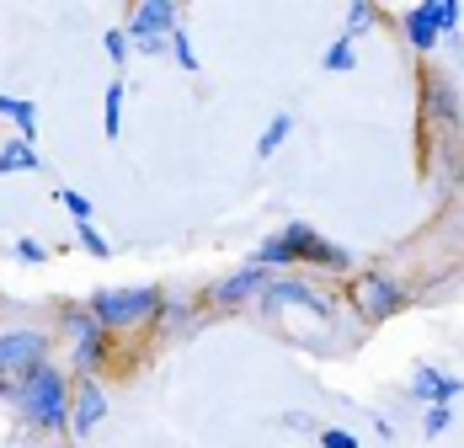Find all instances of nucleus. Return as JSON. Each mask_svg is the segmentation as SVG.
Listing matches in <instances>:
<instances>
[{"mask_svg":"<svg viewBox=\"0 0 464 448\" xmlns=\"http://www.w3.org/2000/svg\"><path fill=\"white\" fill-rule=\"evenodd\" d=\"M288 262H315V268H347L353 257L342 246H331L325 235H315L310 224H283L278 235H267L256 246V268H288Z\"/></svg>","mask_w":464,"mask_h":448,"instance_id":"obj_1","label":"nucleus"},{"mask_svg":"<svg viewBox=\"0 0 464 448\" xmlns=\"http://www.w3.org/2000/svg\"><path fill=\"white\" fill-rule=\"evenodd\" d=\"M16 401L27 411V422H38V427H64V422H70V385H64L59 368H48V363L22 379Z\"/></svg>","mask_w":464,"mask_h":448,"instance_id":"obj_2","label":"nucleus"},{"mask_svg":"<svg viewBox=\"0 0 464 448\" xmlns=\"http://www.w3.org/2000/svg\"><path fill=\"white\" fill-rule=\"evenodd\" d=\"M166 299H160V288H102L92 299V315L107 326V331H123V326H144L150 315L160 310Z\"/></svg>","mask_w":464,"mask_h":448,"instance_id":"obj_3","label":"nucleus"},{"mask_svg":"<svg viewBox=\"0 0 464 448\" xmlns=\"http://www.w3.org/2000/svg\"><path fill=\"white\" fill-rule=\"evenodd\" d=\"M171 33H177V5L171 0H144L140 11H134V22H129V38L144 54H166Z\"/></svg>","mask_w":464,"mask_h":448,"instance_id":"obj_4","label":"nucleus"},{"mask_svg":"<svg viewBox=\"0 0 464 448\" xmlns=\"http://www.w3.org/2000/svg\"><path fill=\"white\" fill-rule=\"evenodd\" d=\"M353 299H358L363 320H390V315L406 310V288H401L395 278H384V272L358 278V283H353Z\"/></svg>","mask_w":464,"mask_h":448,"instance_id":"obj_5","label":"nucleus"},{"mask_svg":"<svg viewBox=\"0 0 464 448\" xmlns=\"http://www.w3.org/2000/svg\"><path fill=\"white\" fill-rule=\"evenodd\" d=\"M64 326H70V336H75V368H81V374L102 368V358H107V326H102L92 310H64Z\"/></svg>","mask_w":464,"mask_h":448,"instance_id":"obj_6","label":"nucleus"},{"mask_svg":"<svg viewBox=\"0 0 464 448\" xmlns=\"http://www.w3.org/2000/svg\"><path fill=\"white\" fill-rule=\"evenodd\" d=\"M44 353H48V336L44 331H5L0 336V374H33L44 368Z\"/></svg>","mask_w":464,"mask_h":448,"instance_id":"obj_7","label":"nucleus"},{"mask_svg":"<svg viewBox=\"0 0 464 448\" xmlns=\"http://www.w3.org/2000/svg\"><path fill=\"white\" fill-rule=\"evenodd\" d=\"M310 310V315H331V305H325L321 294L310 288V283H299V278H278V283H267V294H262V310Z\"/></svg>","mask_w":464,"mask_h":448,"instance_id":"obj_8","label":"nucleus"},{"mask_svg":"<svg viewBox=\"0 0 464 448\" xmlns=\"http://www.w3.org/2000/svg\"><path fill=\"white\" fill-rule=\"evenodd\" d=\"M459 390H464L459 374H443V368H427V363L411 374V395H417L421 405H454Z\"/></svg>","mask_w":464,"mask_h":448,"instance_id":"obj_9","label":"nucleus"},{"mask_svg":"<svg viewBox=\"0 0 464 448\" xmlns=\"http://www.w3.org/2000/svg\"><path fill=\"white\" fill-rule=\"evenodd\" d=\"M267 283H273V278H267V268L246 262L240 272H230V278L214 288V299H219V305H246V299H262V294H267Z\"/></svg>","mask_w":464,"mask_h":448,"instance_id":"obj_10","label":"nucleus"},{"mask_svg":"<svg viewBox=\"0 0 464 448\" xmlns=\"http://www.w3.org/2000/svg\"><path fill=\"white\" fill-rule=\"evenodd\" d=\"M421 112H427L432 123H443V129L459 123V96H454V86H449L443 75H427V86H421Z\"/></svg>","mask_w":464,"mask_h":448,"instance_id":"obj_11","label":"nucleus"},{"mask_svg":"<svg viewBox=\"0 0 464 448\" xmlns=\"http://www.w3.org/2000/svg\"><path fill=\"white\" fill-rule=\"evenodd\" d=\"M102 416H107V395L96 390L92 379H81V390L70 395V433H81V438H86Z\"/></svg>","mask_w":464,"mask_h":448,"instance_id":"obj_12","label":"nucleus"},{"mask_svg":"<svg viewBox=\"0 0 464 448\" xmlns=\"http://www.w3.org/2000/svg\"><path fill=\"white\" fill-rule=\"evenodd\" d=\"M11 171H44V155H38V144H27V139H11V144H0V177H11Z\"/></svg>","mask_w":464,"mask_h":448,"instance_id":"obj_13","label":"nucleus"},{"mask_svg":"<svg viewBox=\"0 0 464 448\" xmlns=\"http://www.w3.org/2000/svg\"><path fill=\"white\" fill-rule=\"evenodd\" d=\"M0 118H11L27 144L38 139V107H33V102H22V96H0Z\"/></svg>","mask_w":464,"mask_h":448,"instance_id":"obj_14","label":"nucleus"},{"mask_svg":"<svg viewBox=\"0 0 464 448\" xmlns=\"http://www.w3.org/2000/svg\"><path fill=\"white\" fill-rule=\"evenodd\" d=\"M438 38H443V33H438V22H432V16H427L421 5H411V11H406V44L427 54V48L438 44Z\"/></svg>","mask_w":464,"mask_h":448,"instance_id":"obj_15","label":"nucleus"},{"mask_svg":"<svg viewBox=\"0 0 464 448\" xmlns=\"http://www.w3.org/2000/svg\"><path fill=\"white\" fill-rule=\"evenodd\" d=\"M102 134H107V139L123 134V81H112L107 96H102Z\"/></svg>","mask_w":464,"mask_h":448,"instance_id":"obj_16","label":"nucleus"},{"mask_svg":"<svg viewBox=\"0 0 464 448\" xmlns=\"http://www.w3.org/2000/svg\"><path fill=\"white\" fill-rule=\"evenodd\" d=\"M288 134H294V112H278V118L262 129V139H256V155H278Z\"/></svg>","mask_w":464,"mask_h":448,"instance_id":"obj_17","label":"nucleus"},{"mask_svg":"<svg viewBox=\"0 0 464 448\" xmlns=\"http://www.w3.org/2000/svg\"><path fill=\"white\" fill-rule=\"evenodd\" d=\"M421 11L438 22V33H449V38L459 33V0H421Z\"/></svg>","mask_w":464,"mask_h":448,"instance_id":"obj_18","label":"nucleus"},{"mask_svg":"<svg viewBox=\"0 0 464 448\" xmlns=\"http://www.w3.org/2000/svg\"><path fill=\"white\" fill-rule=\"evenodd\" d=\"M321 64H325V70H336V75H347V70L358 64V48H353V38L342 33V38H336V44L321 54Z\"/></svg>","mask_w":464,"mask_h":448,"instance_id":"obj_19","label":"nucleus"},{"mask_svg":"<svg viewBox=\"0 0 464 448\" xmlns=\"http://www.w3.org/2000/svg\"><path fill=\"white\" fill-rule=\"evenodd\" d=\"M373 22H379V11H373L369 0H353V5H347V38H358V33L373 27Z\"/></svg>","mask_w":464,"mask_h":448,"instance_id":"obj_20","label":"nucleus"},{"mask_svg":"<svg viewBox=\"0 0 464 448\" xmlns=\"http://www.w3.org/2000/svg\"><path fill=\"white\" fill-rule=\"evenodd\" d=\"M449 422H454V405H427L421 433H427V438H443V433H449Z\"/></svg>","mask_w":464,"mask_h":448,"instance_id":"obj_21","label":"nucleus"},{"mask_svg":"<svg viewBox=\"0 0 464 448\" xmlns=\"http://www.w3.org/2000/svg\"><path fill=\"white\" fill-rule=\"evenodd\" d=\"M59 203H64V209L75 214V224H92V198H86V192H75V187H64V192H59Z\"/></svg>","mask_w":464,"mask_h":448,"instance_id":"obj_22","label":"nucleus"},{"mask_svg":"<svg viewBox=\"0 0 464 448\" xmlns=\"http://www.w3.org/2000/svg\"><path fill=\"white\" fill-rule=\"evenodd\" d=\"M171 54H177V64H182V70H198V48H192V38H187L182 27L171 33Z\"/></svg>","mask_w":464,"mask_h":448,"instance_id":"obj_23","label":"nucleus"},{"mask_svg":"<svg viewBox=\"0 0 464 448\" xmlns=\"http://www.w3.org/2000/svg\"><path fill=\"white\" fill-rule=\"evenodd\" d=\"M102 44H107V59H118V64H123V59H129V48H134V38H129L123 27H107V38H102Z\"/></svg>","mask_w":464,"mask_h":448,"instance_id":"obj_24","label":"nucleus"},{"mask_svg":"<svg viewBox=\"0 0 464 448\" xmlns=\"http://www.w3.org/2000/svg\"><path fill=\"white\" fill-rule=\"evenodd\" d=\"M321 448H358V438L347 427H321Z\"/></svg>","mask_w":464,"mask_h":448,"instance_id":"obj_25","label":"nucleus"},{"mask_svg":"<svg viewBox=\"0 0 464 448\" xmlns=\"http://www.w3.org/2000/svg\"><path fill=\"white\" fill-rule=\"evenodd\" d=\"M75 229H81V246H86L92 257H107V251H112V246H107V240L96 235V224H75Z\"/></svg>","mask_w":464,"mask_h":448,"instance_id":"obj_26","label":"nucleus"},{"mask_svg":"<svg viewBox=\"0 0 464 448\" xmlns=\"http://www.w3.org/2000/svg\"><path fill=\"white\" fill-rule=\"evenodd\" d=\"M44 257H48V251L33 240V235H22V240H16V262H44Z\"/></svg>","mask_w":464,"mask_h":448,"instance_id":"obj_27","label":"nucleus"},{"mask_svg":"<svg viewBox=\"0 0 464 448\" xmlns=\"http://www.w3.org/2000/svg\"><path fill=\"white\" fill-rule=\"evenodd\" d=\"M283 427H294V433H315V422H310L304 411H288V416H283Z\"/></svg>","mask_w":464,"mask_h":448,"instance_id":"obj_28","label":"nucleus"},{"mask_svg":"<svg viewBox=\"0 0 464 448\" xmlns=\"http://www.w3.org/2000/svg\"><path fill=\"white\" fill-rule=\"evenodd\" d=\"M0 395H5V374H0Z\"/></svg>","mask_w":464,"mask_h":448,"instance_id":"obj_29","label":"nucleus"}]
</instances>
